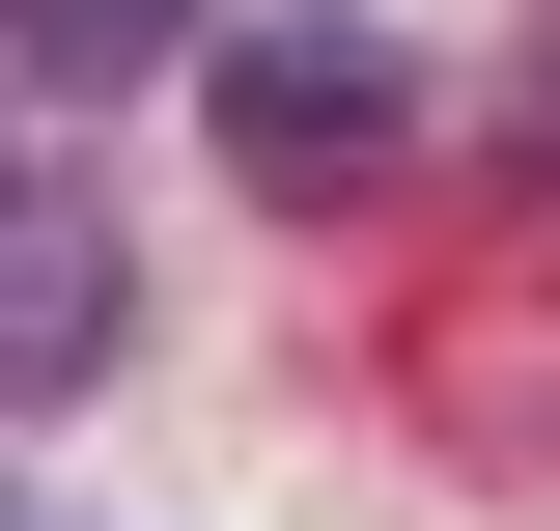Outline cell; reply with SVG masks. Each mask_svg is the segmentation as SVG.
Segmentation results:
<instances>
[{"mask_svg":"<svg viewBox=\"0 0 560 531\" xmlns=\"http://www.w3.org/2000/svg\"><path fill=\"white\" fill-rule=\"evenodd\" d=\"M113 335H140V252H113V197H84V168H0V420L113 392Z\"/></svg>","mask_w":560,"mask_h":531,"instance_id":"2","label":"cell"},{"mask_svg":"<svg viewBox=\"0 0 560 531\" xmlns=\"http://www.w3.org/2000/svg\"><path fill=\"white\" fill-rule=\"evenodd\" d=\"M197 113H224L253 197H393V168H420V57L337 28V0H308V28H197Z\"/></svg>","mask_w":560,"mask_h":531,"instance_id":"1","label":"cell"},{"mask_svg":"<svg viewBox=\"0 0 560 531\" xmlns=\"http://www.w3.org/2000/svg\"><path fill=\"white\" fill-rule=\"evenodd\" d=\"M197 28H224V0H0V57L57 84V113H84V84H168Z\"/></svg>","mask_w":560,"mask_h":531,"instance_id":"3","label":"cell"},{"mask_svg":"<svg viewBox=\"0 0 560 531\" xmlns=\"http://www.w3.org/2000/svg\"><path fill=\"white\" fill-rule=\"evenodd\" d=\"M504 140H533V168H560V57H533V84H504Z\"/></svg>","mask_w":560,"mask_h":531,"instance_id":"4","label":"cell"},{"mask_svg":"<svg viewBox=\"0 0 560 531\" xmlns=\"http://www.w3.org/2000/svg\"><path fill=\"white\" fill-rule=\"evenodd\" d=\"M0 531H28V504H0Z\"/></svg>","mask_w":560,"mask_h":531,"instance_id":"5","label":"cell"}]
</instances>
